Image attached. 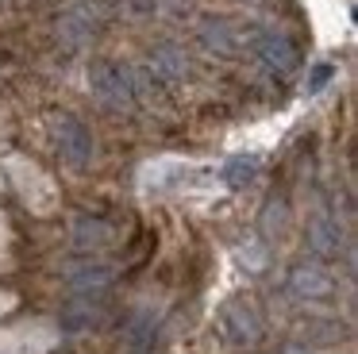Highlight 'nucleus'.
<instances>
[{
  "instance_id": "1",
  "label": "nucleus",
  "mask_w": 358,
  "mask_h": 354,
  "mask_svg": "<svg viewBox=\"0 0 358 354\" xmlns=\"http://www.w3.org/2000/svg\"><path fill=\"white\" fill-rule=\"evenodd\" d=\"M89 89L104 108H131L143 92V77L131 66H120V62H93Z\"/></svg>"
},
{
  "instance_id": "2",
  "label": "nucleus",
  "mask_w": 358,
  "mask_h": 354,
  "mask_svg": "<svg viewBox=\"0 0 358 354\" xmlns=\"http://www.w3.org/2000/svg\"><path fill=\"white\" fill-rule=\"evenodd\" d=\"M247 46L273 77H289L296 66H301L296 43L289 35H281V31H255V35H247Z\"/></svg>"
},
{
  "instance_id": "3",
  "label": "nucleus",
  "mask_w": 358,
  "mask_h": 354,
  "mask_svg": "<svg viewBox=\"0 0 358 354\" xmlns=\"http://www.w3.org/2000/svg\"><path fill=\"white\" fill-rule=\"evenodd\" d=\"M220 335L227 339L231 346H258L262 343V316H258L255 304H247V300H227L224 308H220Z\"/></svg>"
},
{
  "instance_id": "4",
  "label": "nucleus",
  "mask_w": 358,
  "mask_h": 354,
  "mask_svg": "<svg viewBox=\"0 0 358 354\" xmlns=\"http://www.w3.org/2000/svg\"><path fill=\"white\" fill-rule=\"evenodd\" d=\"M289 292H293L296 300L316 304V300H331L335 292H339V281H335V274L324 262H296V266L289 269Z\"/></svg>"
},
{
  "instance_id": "5",
  "label": "nucleus",
  "mask_w": 358,
  "mask_h": 354,
  "mask_svg": "<svg viewBox=\"0 0 358 354\" xmlns=\"http://www.w3.org/2000/svg\"><path fill=\"white\" fill-rule=\"evenodd\" d=\"M55 143H58V154H62L73 169H85L89 162H93V135H89V127L81 120H73V115H62V120L55 123Z\"/></svg>"
},
{
  "instance_id": "6",
  "label": "nucleus",
  "mask_w": 358,
  "mask_h": 354,
  "mask_svg": "<svg viewBox=\"0 0 358 354\" xmlns=\"http://www.w3.org/2000/svg\"><path fill=\"white\" fill-rule=\"evenodd\" d=\"M96 20H101V12H96L89 0H78V4H70V8L62 12V20H58V38H62V46H70V50H81V46L93 38Z\"/></svg>"
},
{
  "instance_id": "7",
  "label": "nucleus",
  "mask_w": 358,
  "mask_h": 354,
  "mask_svg": "<svg viewBox=\"0 0 358 354\" xmlns=\"http://www.w3.org/2000/svg\"><path fill=\"white\" fill-rule=\"evenodd\" d=\"M308 246L316 258H339L347 254V235H343V223L331 212H316L308 220Z\"/></svg>"
},
{
  "instance_id": "8",
  "label": "nucleus",
  "mask_w": 358,
  "mask_h": 354,
  "mask_svg": "<svg viewBox=\"0 0 358 354\" xmlns=\"http://www.w3.org/2000/svg\"><path fill=\"white\" fill-rule=\"evenodd\" d=\"M147 66H150V73H155L158 81H181V77L189 73V58H185V50H181L178 43H158V46H150Z\"/></svg>"
},
{
  "instance_id": "9",
  "label": "nucleus",
  "mask_w": 358,
  "mask_h": 354,
  "mask_svg": "<svg viewBox=\"0 0 358 354\" xmlns=\"http://www.w3.org/2000/svg\"><path fill=\"white\" fill-rule=\"evenodd\" d=\"M201 43L208 46L212 54H220V58H231V54L239 50V43H247V38L224 20H204L201 23Z\"/></svg>"
},
{
  "instance_id": "10",
  "label": "nucleus",
  "mask_w": 358,
  "mask_h": 354,
  "mask_svg": "<svg viewBox=\"0 0 358 354\" xmlns=\"http://www.w3.org/2000/svg\"><path fill=\"white\" fill-rule=\"evenodd\" d=\"M112 277H116V269L112 266H101V262H85V266L70 269V285L78 297H93V292H104L112 285Z\"/></svg>"
},
{
  "instance_id": "11",
  "label": "nucleus",
  "mask_w": 358,
  "mask_h": 354,
  "mask_svg": "<svg viewBox=\"0 0 358 354\" xmlns=\"http://www.w3.org/2000/svg\"><path fill=\"white\" fill-rule=\"evenodd\" d=\"M112 243V227L101 220H78L73 223V246H81V250H96V246H108Z\"/></svg>"
},
{
  "instance_id": "12",
  "label": "nucleus",
  "mask_w": 358,
  "mask_h": 354,
  "mask_svg": "<svg viewBox=\"0 0 358 354\" xmlns=\"http://www.w3.org/2000/svg\"><path fill=\"white\" fill-rule=\"evenodd\" d=\"M255 174H258V154H235L224 166V181L231 189H243L247 181H255Z\"/></svg>"
},
{
  "instance_id": "13",
  "label": "nucleus",
  "mask_w": 358,
  "mask_h": 354,
  "mask_svg": "<svg viewBox=\"0 0 358 354\" xmlns=\"http://www.w3.org/2000/svg\"><path fill=\"white\" fill-rule=\"evenodd\" d=\"M189 181V166H158L150 169V189H170V185Z\"/></svg>"
},
{
  "instance_id": "14",
  "label": "nucleus",
  "mask_w": 358,
  "mask_h": 354,
  "mask_svg": "<svg viewBox=\"0 0 358 354\" xmlns=\"http://www.w3.org/2000/svg\"><path fill=\"white\" fill-rule=\"evenodd\" d=\"M243 262H247V266L250 269H262L266 266V246L262 243H258V239H250V243H243Z\"/></svg>"
},
{
  "instance_id": "15",
  "label": "nucleus",
  "mask_w": 358,
  "mask_h": 354,
  "mask_svg": "<svg viewBox=\"0 0 358 354\" xmlns=\"http://www.w3.org/2000/svg\"><path fill=\"white\" fill-rule=\"evenodd\" d=\"M281 354H316V351H312L308 343H285V346H281Z\"/></svg>"
}]
</instances>
